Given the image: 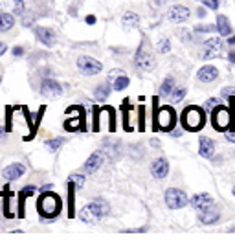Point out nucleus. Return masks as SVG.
Listing matches in <instances>:
<instances>
[{"label": "nucleus", "mask_w": 235, "mask_h": 248, "mask_svg": "<svg viewBox=\"0 0 235 248\" xmlns=\"http://www.w3.org/2000/svg\"><path fill=\"white\" fill-rule=\"evenodd\" d=\"M199 219H201L202 224H208V226H211V224H217L219 221H220V212L219 210H208V212H204L199 215Z\"/></svg>", "instance_id": "nucleus-26"}, {"label": "nucleus", "mask_w": 235, "mask_h": 248, "mask_svg": "<svg viewBox=\"0 0 235 248\" xmlns=\"http://www.w3.org/2000/svg\"><path fill=\"white\" fill-rule=\"evenodd\" d=\"M79 219H81L83 222H87V224H92V222L97 221L96 215L92 213V210H90L88 206H85V208H81V210H79Z\"/></svg>", "instance_id": "nucleus-33"}, {"label": "nucleus", "mask_w": 235, "mask_h": 248, "mask_svg": "<svg viewBox=\"0 0 235 248\" xmlns=\"http://www.w3.org/2000/svg\"><path fill=\"white\" fill-rule=\"evenodd\" d=\"M213 202H215L213 197L208 195V193H197V195H193V199L189 201V204H191L199 213H204V212H208V210H211V208H213Z\"/></svg>", "instance_id": "nucleus-14"}, {"label": "nucleus", "mask_w": 235, "mask_h": 248, "mask_svg": "<svg viewBox=\"0 0 235 248\" xmlns=\"http://www.w3.org/2000/svg\"><path fill=\"white\" fill-rule=\"evenodd\" d=\"M41 76H43V78H52V72H50V68H43Z\"/></svg>", "instance_id": "nucleus-53"}, {"label": "nucleus", "mask_w": 235, "mask_h": 248, "mask_svg": "<svg viewBox=\"0 0 235 248\" xmlns=\"http://www.w3.org/2000/svg\"><path fill=\"white\" fill-rule=\"evenodd\" d=\"M24 173H26V166L20 164V162H13V164H9V166L2 169V177L6 178L8 182H15L18 178H22Z\"/></svg>", "instance_id": "nucleus-13"}, {"label": "nucleus", "mask_w": 235, "mask_h": 248, "mask_svg": "<svg viewBox=\"0 0 235 248\" xmlns=\"http://www.w3.org/2000/svg\"><path fill=\"white\" fill-rule=\"evenodd\" d=\"M6 52H8V45L4 41H0V55H4Z\"/></svg>", "instance_id": "nucleus-52"}, {"label": "nucleus", "mask_w": 235, "mask_h": 248, "mask_svg": "<svg viewBox=\"0 0 235 248\" xmlns=\"http://www.w3.org/2000/svg\"><path fill=\"white\" fill-rule=\"evenodd\" d=\"M235 96V87H224L222 89V98L228 99V98H234Z\"/></svg>", "instance_id": "nucleus-47"}, {"label": "nucleus", "mask_w": 235, "mask_h": 248, "mask_svg": "<svg viewBox=\"0 0 235 248\" xmlns=\"http://www.w3.org/2000/svg\"><path fill=\"white\" fill-rule=\"evenodd\" d=\"M20 20H22V24H24L26 28H31V24L37 20V15L31 13V9H26V11H24V15L20 17Z\"/></svg>", "instance_id": "nucleus-36"}, {"label": "nucleus", "mask_w": 235, "mask_h": 248, "mask_svg": "<svg viewBox=\"0 0 235 248\" xmlns=\"http://www.w3.org/2000/svg\"><path fill=\"white\" fill-rule=\"evenodd\" d=\"M164 201H166V206L169 210H182L184 206L189 204L188 195L184 193L182 189H178V187H167Z\"/></svg>", "instance_id": "nucleus-7"}, {"label": "nucleus", "mask_w": 235, "mask_h": 248, "mask_svg": "<svg viewBox=\"0 0 235 248\" xmlns=\"http://www.w3.org/2000/svg\"><path fill=\"white\" fill-rule=\"evenodd\" d=\"M0 83H2V72H0Z\"/></svg>", "instance_id": "nucleus-60"}, {"label": "nucleus", "mask_w": 235, "mask_h": 248, "mask_svg": "<svg viewBox=\"0 0 235 248\" xmlns=\"http://www.w3.org/2000/svg\"><path fill=\"white\" fill-rule=\"evenodd\" d=\"M180 134H182L180 129H178V131H171V136H173V138H180Z\"/></svg>", "instance_id": "nucleus-56"}, {"label": "nucleus", "mask_w": 235, "mask_h": 248, "mask_svg": "<svg viewBox=\"0 0 235 248\" xmlns=\"http://www.w3.org/2000/svg\"><path fill=\"white\" fill-rule=\"evenodd\" d=\"M228 43H230V45H235V35L230 37V41H228Z\"/></svg>", "instance_id": "nucleus-58"}, {"label": "nucleus", "mask_w": 235, "mask_h": 248, "mask_svg": "<svg viewBox=\"0 0 235 248\" xmlns=\"http://www.w3.org/2000/svg\"><path fill=\"white\" fill-rule=\"evenodd\" d=\"M11 112H13V107H8V108H6V127H4L6 133L11 131Z\"/></svg>", "instance_id": "nucleus-45"}, {"label": "nucleus", "mask_w": 235, "mask_h": 248, "mask_svg": "<svg viewBox=\"0 0 235 248\" xmlns=\"http://www.w3.org/2000/svg\"><path fill=\"white\" fill-rule=\"evenodd\" d=\"M44 112H46V107L44 105L39 108V112L35 116L28 110V107H22V116H24V120H26V124H28V129H30V134L24 136V142H30V140H33L35 136H37V129H39V125H41V120H43Z\"/></svg>", "instance_id": "nucleus-8"}, {"label": "nucleus", "mask_w": 235, "mask_h": 248, "mask_svg": "<svg viewBox=\"0 0 235 248\" xmlns=\"http://www.w3.org/2000/svg\"><path fill=\"white\" fill-rule=\"evenodd\" d=\"M39 92L44 98H59L63 94V85L53 78H43L39 85Z\"/></svg>", "instance_id": "nucleus-10"}, {"label": "nucleus", "mask_w": 235, "mask_h": 248, "mask_svg": "<svg viewBox=\"0 0 235 248\" xmlns=\"http://www.w3.org/2000/svg\"><path fill=\"white\" fill-rule=\"evenodd\" d=\"M2 195H4V215H6L8 219H11V217H13V213L9 212V201H11V197H13V191L9 189L8 184H6L4 189H2Z\"/></svg>", "instance_id": "nucleus-32"}, {"label": "nucleus", "mask_w": 235, "mask_h": 248, "mask_svg": "<svg viewBox=\"0 0 235 248\" xmlns=\"http://www.w3.org/2000/svg\"><path fill=\"white\" fill-rule=\"evenodd\" d=\"M219 105H220V101H219L217 98H209L208 101L204 103V110H206V112H211V110H213L215 107H219Z\"/></svg>", "instance_id": "nucleus-42"}, {"label": "nucleus", "mask_w": 235, "mask_h": 248, "mask_svg": "<svg viewBox=\"0 0 235 248\" xmlns=\"http://www.w3.org/2000/svg\"><path fill=\"white\" fill-rule=\"evenodd\" d=\"M122 112H123V129H125V131H132L131 116H132V112H134V108L125 101L123 107H122Z\"/></svg>", "instance_id": "nucleus-30"}, {"label": "nucleus", "mask_w": 235, "mask_h": 248, "mask_svg": "<svg viewBox=\"0 0 235 248\" xmlns=\"http://www.w3.org/2000/svg\"><path fill=\"white\" fill-rule=\"evenodd\" d=\"M78 68L83 76H97V74L103 72V64L94 57H90V55H79Z\"/></svg>", "instance_id": "nucleus-9"}, {"label": "nucleus", "mask_w": 235, "mask_h": 248, "mask_svg": "<svg viewBox=\"0 0 235 248\" xmlns=\"http://www.w3.org/2000/svg\"><path fill=\"white\" fill-rule=\"evenodd\" d=\"M180 122H182V129L189 131V133H197L206 124V110L197 105L186 107L180 116Z\"/></svg>", "instance_id": "nucleus-3"}, {"label": "nucleus", "mask_w": 235, "mask_h": 248, "mask_svg": "<svg viewBox=\"0 0 235 248\" xmlns=\"http://www.w3.org/2000/svg\"><path fill=\"white\" fill-rule=\"evenodd\" d=\"M234 110L226 108L224 105H219L211 110V125L219 133H226L228 129H232L234 125Z\"/></svg>", "instance_id": "nucleus-5"}, {"label": "nucleus", "mask_w": 235, "mask_h": 248, "mask_svg": "<svg viewBox=\"0 0 235 248\" xmlns=\"http://www.w3.org/2000/svg\"><path fill=\"white\" fill-rule=\"evenodd\" d=\"M122 22L125 28H138L140 26V15L134 11H127L122 17Z\"/></svg>", "instance_id": "nucleus-28"}, {"label": "nucleus", "mask_w": 235, "mask_h": 248, "mask_svg": "<svg viewBox=\"0 0 235 248\" xmlns=\"http://www.w3.org/2000/svg\"><path fill=\"white\" fill-rule=\"evenodd\" d=\"M201 2H202V6H204V8L213 9V11L219 9V0H201Z\"/></svg>", "instance_id": "nucleus-46"}, {"label": "nucleus", "mask_w": 235, "mask_h": 248, "mask_svg": "<svg viewBox=\"0 0 235 248\" xmlns=\"http://www.w3.org/2000/svg\"><path fill=\"white\" fill-rule=\"evenodd\" d=\"M224 50V43L220 37H209L204 43V50H202V59H211V57H219Z\"/></svg>", "instance_id": "nucleus-11"}, {"label": "nucleus", "mask_w": 235, "mask_h": 248, "mask_svg": "<svg viewBox=\"0 0 235 248\" xmlns=\"http://www.w3.org/2000/svg\"><path fill=\"white\" fill-rule=\"evenodd\" d=\"M178 35L182 37L186 43H189V41H191V33H189L188 30H180V31H178Z\"/></svg>", "instance_id": "nucleus-49"}, {"label": "nucleus", "mask_w": 235, "mask_h": 248, "mask_svg": "<svg viewBox=\"0 0 235 248\" xmlns=\"http://www.w3.org/2000/svg\"><path fill=\"white\" fill-rule=\"evenodd\" d=\"M39 191L37 186H24L20 191H18V202H17V217L18 219H24V206H26V201L30 197H33L35 193Z\"/></svg>", "instance_id": "nucleus-15"}, {"label": "nucleus", "mask_w": 235, "mask_h": 248, "mask_svg": "<svg viewBox=\"0 0 235 248\" xmlns=\"http://www.w3.org/2000/svg\"><path fill=\"white\" fill-rule=\"evenodd\" d=\"M217 76H219V70L217 66H213V64H204L201 70L197 72V78L202 83H211V81L217 79Z\"/></svg>", "instance_id": "nucleus-20"}, {"label": "nucleus", "mask_w": 235, "mask_h": 248, "mask_svg": "<svg viewBox=\"0 0 235 248\" xmlns=\"http://www.w3.org/2000/svg\"><path fill=\"white\" fill-rule=\"evenodd\" d=\"M92 112H94V114H92V131L97 133V131H99V114L103 112V108H101V107H94Z\"/></svg>", "instance_id": "nucleus-38"}, {"label": "nucleus", "mask_w": 235, "mask_h": 248, "mask_svg": "<svg viewBox=\"0 0 235 248\" xmlns=\"http://www.w3.org/2000/svg\"><path fill=\"white\" fill-rule=\"evenodd\" d=\"M213 153H215V142L208 136H202L201 142H199V155L202 158H211Z\"/></svg>", "instance_id": "nucleus-21"}, {"label": "nucleus", "mask_w": 235, "mask_h": 248, "mask_svg": "<svg viewBox=\"0 0 235 248\" xmlns=\"http://www.w3.org/2000/svg\"><path fill=\"white\" fill-rule=\"evenodd\" d=\"M13 26H15V17L8 11H2L0 13V33H8L13 30Z\"/></svg>", "instance_id": "nucleus-24"}, {"label": "nucleus", "mask_w": 235, "mask_h": 248, "mask_svg": "<svg viewBox=\"0 0 235 248\" xmlns=\"http://www.w3.org/2000/svg\"><path fill=\"white\" fill-rule=\"evenodd\" d=\"M158 98H153V131H164L171 133L176 125V112L173 107H158Z\"/></svg>", "instance_id": "nucleus-2"}, {"label": "nucleus", "mask_w": 235, "mask_h": 248, "mask_svg": "<svg viewBox=\"0 0 235 248\" xmlns=\"http://www.w3.org/2000/svg\"><path fill=\"white\" fill-rule=\"evenodd\" d=\"M138 131H145V107H138Z\"/></svg>", "instance_id": "nucleus-40"}, {"label": "nucleus", "mask_w": 235, "mask_h": 248, "mask_svg": "<svg viewBox=\"0 0 235 248\" xmlns=\"http://www.w3.org/2000/svg\"><path fill=\"white\" fill-rule=\"evenodd\" d=\"M68 182H70V184H74V186L78 187V189H81V187H85V175H81V173L70 175Z\"/></svg>", "instance_id": "nucleus-35"}, {"label": "nucleus", "mask_w": 235, "mask_h": 248, "mask_svg": "<svg viewBox=\"0 0 235 248\" xmlns=\"http://www.w3.org/2000/svg\"><path fill=\"white\" fill-rule=\"evenodd\" d=\"M101 164H103V153H101V151H96V153H92L87 158V162L83 164V171H85L87 175H94L97 169L101 168Z\"/></svg>", "instance_id": "nucleus-19"}, {"label": "nucleus", "mask_w": 235, "mask_h": 248, "mask_svg": "<svg viewBox=\"0 0 235 248\" xmlns=\"http://www.w3.org/2000/svg\"><path fill=\"white\" fill-rule=\"evenodd\" d=\"M88 208H90L92 213L96 215V219H105V217L110 213V204L107 202L103 197H96V199H92L90 204H88Z\"/></svg>", "instance_id": "nucleus-16"}, {"label": "nucleus", "mask_w": 235, "mask_h": 248, "mask_svg": "<svg viewBox=\"0 0 235 248\" xmlns=\"http://www.w3.org/2000/svg\"><path fill=\"white\" fill-rule=\"evenodd\" d=\"M228 61L234 62V64H235V52H230V53H228Z\"/></svg>", "instance_id": "nucleus-54"}, {"label": "nucleus", "mask_w": 235, "mask_h": 248, "mask_svg": "<svg viewBox=\"0 0 235 248\" xmlns=\"http://www.w3.org/2000/svg\"><path fill=\"white\" fill-rule=\"evenodd\" d=\"M53 187V184H44L43 187H39V189H41V191H46V189H52Z\"/></svg>", "instance_id": "nucleus-57"}, {"label": "nucleus", "mask_w": 235, "mask_h": 248, "mask_svg": "<svg viewBox=\"0 0 235 248\" xmlns=\"http://www.w3.org/2000/svg\"><path fill=\"white\" fill-rule=\"evenodd\" d=\"M37 212L43 217V221L46 219H55L59 217L63 212V199L57 193H53L52 189L41 191V197L37 199Z\"/></svg>", "instance_id": "nucleus-1"}, {"label": "nucleus", "mask_w": 235, "mask_h": 248, "mask_svg": "<svg viewBox=\"0 0 235 248\" xmlns=\"http://www.w3.org/2000/svg\"><path fill=\"white\" fill-rule=\"evenodd\" d=\"M158 52H160V53H169V52H171V43H169V39H162V41L158 43Z\"/></svg>", "instance_id": "nucleus-41"}, {"label": "nucleus", "mask_w": 235, "mask_h": 248, "mask_svg": "<svg viewBox=\"0 0 235 248\" xmlns=\"http://www.w3.org/2000/svg\"><path fill=\"white\" fill-rule=\"evenodd\" d=\"M197 15H199V17H204V15H206V8H199V9H197Z\"/></svg>", "instance_id": "nucleus-55"}, {"label": "nucleus", "mask_w": 235, "mask_h": 248, "mask_svg": "<svg viewBox=\"0 0 235 248\" xmlns=\"http://www.w3.org/2000/svg\"><path fill=\"white\" fill-rule=\"evenodd\" d=\"M114 90V87L109 83V81H103V83H99L96 87V90H94V98L97 99V101H105V99L110 96V92Z\"/></svg>", "instance_id": "nucleus-23"}, {"label": "nucleus", "mask_w": 235, "mask_h": 248, "mask_svg": "<svg viewBox=\"0 0 235 248\" xmlns=\"http://www.w3.org/2000/svg\"><path fill=\"white\" fill-rule=\"evenodd\" d=\"M76 189H78V187L68 182V217L70 219L76 217Z\"/></svg>", "instance_id": "nucleus-29"}, {"label": "nucleus", "mask_w": 235, "mask_h": 248, "mask_svg": "<svg viewBox=\"0 0 235 248\" xmlns=\"http://www.w3.org/2000/svg\"><path fill=\"white\" fill-rule=\"evenodd\" d=\"M134 66L141 72H151L155 68V55H153V46L147 41V37H141L138 50L134 53Z\"/></svg>", "instance_id": "nucleus-4"}, {"label": "nucleus", "mask_w": 235, "mask_h": 248, "mask_svg": "<svg viewBox=\"0 0 235 248\" xmlns=\"http://www.w3.org/2000/svg\"><path fill=\"white\" fill-rule=\"evenodd\" d=\"M11 53H13L15 57H22V55H24V48H22V46H13Z\"/></svg>", "instance_id": "nucleus-48"}, {"label": "nucleus", "mask_w": 235, "mask_h": 248, "mask_svg": "<svg viewBox=\"0 0 235 248\" xmlns=\"http://www.w3.org/2000/svg\"><path fill=\"white\" fill-rule=\"evenodd\" d=\"M226 138L230 140V142L235 143V131H230V129H228V131H226Z\"/></svg>", "instance_id": "nucleus-51"}, {"label": "nucleus", "mask_w": 235, "mask_h": 248, "mask_svg": "<svg viewBox=\"0 0 235 248\" xmlns=\"http://www.w3.org/2000/svg\"><path fill=\"white\" fill-rule=\"evenodd\" d=\"M167 15H169V20H171V22H174V24H182V22H186V20L189 18L191 13H189V9L186 8V6L174 4V6L169 8Z\"/></svg>", "instance_id": "nucleus-18"}, {"label": "nucleus", "mask_w": 235, "mask_h": 248, "mask_svg": "<svg viewBox=\"0 0 235 248\" xmlns=\"http://www.w3.org/2000/svg\"><path fill=\"white\" fill-rule=\"evenodd\" d=\"M96 20H97V18L94 17V15H87V17H85V22H87V24H90V26H92V24H96Z\"/></svg>", "instance_id": "nucleus-50"}, {"label": "nucleus", "mask_w": 235, "mask_h": 248, "mask_svg": "<svg viewBox=\"0 0 235 248\" xmlns=\"http://www.w3.org/2000/svg\"><path fill=\"white\" fill-rule=\"evenodd\" d=\"M174 87H176V83H174V78L167 76L166 79L162 81L160 89H158V96H160V98H167V96H171V94H173V90H174Z\"/></svg>", "instance_id": "nucleus-25"}, {"label": "nucleus", "mask_w": 235, "mask_h": 248, "mask_svg": "<svg viewBox=\"0 0 235 248\" xmlns=\"http://www.w3.org/2000/svg\"><path fill=\"white\" fill-rule=\"evenodd\" d=\"M230 232H235V226H230Z\"/></svg>", "instance_id": "nucleus-59"}, {"label": "nucleus", "mask_w": 235, "mask_h": 248, "mask_svg": "<svg viewBox=\"0 0 235 248\" xmlns=\"http://www.w3.org/2000/svg\"><path fill=\"white\" fill-rule=\"evenodd\" d=\"M103 151L110 160H116L122 155V145L120 142H114V140H103Z\"/></svg>", "instance_id": "nucleus-22"}, {"label": "nucleus", "mask_w": 235, "mask_h": 248, "mask_svg": "<svg viewBox=\"0 0 235 248\" xmlns=\"http://www.w3.org/2000/svg\"><path fill=\"white\" fill-rule=\"evenodd\" d=\"M217 26H209V24H201V26H195V31L197 33H211V31H215Z\"/></svg>", "instance_id": "nucleus-44"}, {"label": "nucleus", "mask_w": 235, "mask_h": 248, "mask_svg": "<svg viewBox=\"0 0 235 248\" xmlns=\"http://www.w3.org/2000/svg\"><path fill=\"white\" fill-rule=\"evenodd\" d=\"M151 175H153V178H157V180H164L169 175V162H167V158L160 156V158L155 160L151 164Z\"/></svg>", "instance_id": "nucleus-17"}, {"label": "nucleus", "mask_w": 235, "mask_h": 248, "mask_svg": "<svg viewBox=\"0 0 235 248\" xmlns=\"http://www.w3.org/2000/svg\"><path fill=\"white\" fill-rule=\"evenodd\" d=\"M217 31L220 33V37L232 35V24L226 15H217Z\"/></svg>", "instance_id": "nucleus-27"}, {"label": "nucleus", "mask_w": 235, "mask_h": 248, "mask_svg": "<svg viewBox=\"0 0 235 248\" xmlns=\"http://www.w3.org/2000/svg\"><path fill=\"white\" fill-rule=\"evenodd\" d=\"M13 2V13L18 15V17H22L24 15V11H26V4H24V0H11Z\"/></svg>", "instance_id": "nucleus-39"}, {"label": "nucleus", "mask_w": 235, "mask_h": 248, "mask_svg": "<svg viewBox=\"0 0 235 248\" xmlns=\"http://www.w3.org/2000/svg\"><path fill=\"white\" fill-rule=\"evenodd\" d=\"M33 33H35V39L43 46H46V48H52V46L55 45V31H53L52 28L35 26Z\"/></svg>", "instance_id": "nucleus-12"}, {"label": "nucleus", "mask_w": 235, "mask_h": 248, "mask_svg": "<svg viewBox=\"0 0 235 248\" xmlns=\"http://www.w3.org/2000/svg\"><path fill=\"white\" fill-rule=\"evenodd\" d=\"M171 96H173L174 103H178V101H182V99L186 98V89H176V87H174V90H173V94H171Z\"/></svg>", "instance_id": "nucleus-43"}, {"label": "nucleus", "mask_w": 235, "mask_h": 248, "mask_svg": "<svg viewBox=\"0 0 235 248\" xmlns=\"http://www.w3.org/2000/svg\"><path fill=\"white\" fill-rule=\"evenodd\" d=\"M234 195H235V186H234Z\"/></svg>", "instance_id": "nucleus-61"}, {"label": "nucleus", "mask_w": 235, "mask_h": 248, "mask_svg": "<svg viewBox=\"0 0 235 248\" xmlns=\"http://www.w3.org/2000/svg\"><path fill=\"white\" fill-rule=\"evenodd\" d=\"M129 85H131V79H129L127 76H118V78L114 79L112 87H114V90H116V92H122V90H125Z\"/></svg>", "instance_id": "nucleus-34"}, {"label": "nucleus", "mask_w": 235, "mask_h": 248, "mask_svg": "<svg viewBox=\"0 0 235 248\" xmlns=\"http://www.w3.org/2000/svg\"><path fill=\"white\" fill-rule=\"evenodd\" d=\"M46 149L50 151V153H57V151L61 149L63 145L66 143V138H61V136H57V138H52V140H46Z\"/></svg>", "instance_id": "nucleus-31"}, {"label": "nucleus", "mask_w": 235, "mask_h": 248, "mask_svg": "<svg viewBox=\"0 0 235 248\" xmlns=\"http://www.w3.org/2000/svg\"><path fill=\"white\" fill-rule=\"evenodd\" d=\"M103 110L109 114V129L116 131V110H114L112 107H103Z\"/></svg>", "instance_id": "nucleus-37"}, {"label": "nucleus", "mask_w": 235, "mask_h": 248, "mask_svg": "<svg viewBox=\"0 0 235 248\" xmlns=\"http://www.w3.org/2000/svg\"><path fill=\"white\" fill-rule=\"evenodd\" d=\"M68 108H72V110L76 112V116H68V118L64 120L63 127H64L68 133L85 131V129H87V125H85V108L81 105H72V107H68Z\"/></svg>", "instance_id": "nucleus-6"}]
</instances>
